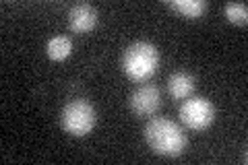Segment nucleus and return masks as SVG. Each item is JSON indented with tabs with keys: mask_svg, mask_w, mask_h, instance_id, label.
Returning a JSON list of instances; mask_svg holds the SVG:
<instances>
[{
	"mask_svg": "<svg viewBox=\"0 0 248 165\" xmlns=\"http://www.w3.org/2000/svg\"><path fill=\"white\" fill-rule=\"evenodd\" d=\"M97 25V11L91 4H75L68 11V27L75 33H89Z\"/></svg>",
	"mask_w": 248,
	"mask_h": 165,
	"instance_id": "423d86ee",
	"label": "nucleus"
},
{
	"mask_svg": "<svg viewBox=\"0 0 248 165\" xmlns=\"http://www.w3.org/2000/svg\"><path fill=\"white\" fill-rule=\"evenodd\" d=\"M180 120L195 132L207 130L215 120V107L205 97H190L180 105Z\"/></svg>",
	"mask_w": 248,
	"mask_h": 165,
	"instance_id": "20e7f679",
	"label": "nucleus"
},
{
	"mask_svg": "<svg viewBox=\"0 0 248 165\" xmlns=\"http://www.w3.org/2000/svg\"><path fill=\"white\" fill-rule=\"evenodd\" d=\"M195 91V76L188 73H174L168 78V93L174 99H186Z\"/></svg>",
	"mask_w": 248,
	"mask_h": 165,
	"instance_id": "0eeeda50",
	"label": "nucleus"
},
{
	"mask_svg": "<svg viewBox=\"0 0 248 165\" xmlns=\"http://www.w3.org/2000/svg\"><path fill=\"white\" fill-rule=\"evenodd\" d=\"M168 6L174 9L176 13H180L186 19H199L205 13L207 2L205 0H170Z\"/></svg>",
	"mask_w": 248,
	"mask_h": 165,
	"instance_id": "1a4fd4ad",
	"label": "nucleus"
},
{
	"mask_svg": "<svg viewBox=\"0 0 248 165\" xmlns=\"http://www.w3.org/2000/svg\"><path fill=\"white\" fill-rule=\"evenodd\" d=\"M95 107L83 99H75L71 104H66L60 114V126L71 136H87L95 128Z\"/></svg>",
	"mask_w": 248,
	"mask_h": 165,
	"instance_id": "7ed1b4c3",
	"label": "nucleus"
},
{
	"mask_svg": "<svg viewBox=\"0 0 248 165\" xmlns=\"http://www.w3.org/2000/svg\"><path fill=\"white\" fill-rule=\"evenodd\" d=\"M159 66V50L149 42L130 44L122 54V70L130 81L143 83L155 75Z\"/></svg>",
	"mask_w": 248,
	"mask_h": 165,
	"instance_id": "f03ea898",
	"label": "nucleus"
},
{
	"mask_svg": "<svg viewBox=\"0 0 248 165\" xmlns=\"http://www.w3.org/2000/svg\"><path fill=\"white\" fill-rule=\"evenodd\" d=\"M128 105L137 116H143V118L153 116L161 105L159 89L155 85H141L139 89L133 91V95L128 99Z\"/></svg>",
	"mask_w": 248,
	"mask_h": 165,
	"instance_id": "39448f33",
	"label": "nucleus"
},
{
	"mask_svg": "<svg viewBox=\"0 0 248 165\" xmlns=\"http://www.w3.org/2000/svg\"><path fill=\"white\" fill-rule=\"evenodd\" d=\"M143 135L151 151L161 157H178L186 149V136L182 128L166 118H151Z\"/></svg>",
	"mask_w": 248,
	"mask_h": 165,
	"instance_id": "f257e3e1",
	"label": "nucleus"
},
{
	"mask_svg": "<svg viewBox=\"0 0 248 165\" xmlns=\"http://www.w3.org/2000/svg\"><path fill=\"white\" fill-rule=\"evenodd\" d=\"M46 54H48L50 60H56V62L66 60L73 54V42L68 37H64V35L52 37L50 42L46 44Z\"/></svg>",
	"mask_w": 248,
	"mask_h": 165,
	"instance_id": "6e6552de",
	"label": "nucleus"
},
{
	"mask_svg": "<svg viewBox=\"0 0 248 165\" xmlns=\"http://www.w3.org/2000/svg\"><path fill=\"white\" fill-rule=\"evenodd\" d=\"M226 17L234 25H246L248 23V6L244 2H228L226 4Z\"/></svg>",
	"mask_w": 248,
	"mask_h": 165,
	"instance_id": "9d476101",
	"label": "nucleus"
}]
</instances>
